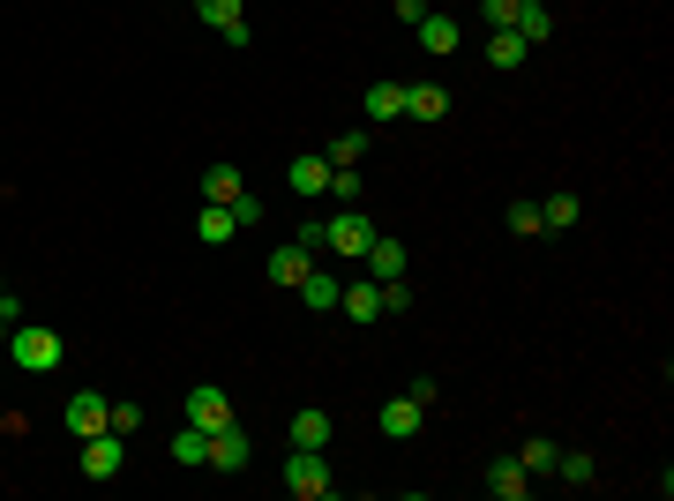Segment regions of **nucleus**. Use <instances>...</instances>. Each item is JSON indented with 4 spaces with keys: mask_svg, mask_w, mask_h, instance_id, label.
I'll list each match as a JSON object with an SVG mask.
<instances>
[{
    "mask_svg": "<svg viewBox=\"0 0 674 501\" xmlns=\"http://www.w3.org/2000/svg\"><path fill=\"white\" fill-rule=\"evenodd\" d=\"M8 360H15L23 375H53V367H60V330H45V322H15V330H8Z\"/></svg>",
    "mask_w": 674,
    "mask_h": 501,
    "instance_id": "obj_1",
    "label": "nucleus"
},
{
    "mask_svg": "<svg viewBox=\"0 0 674 501\" xmlns=\"http://www.w3.org/2000/svg\"><path fill=\"white\" fill-rule=\"evenodd\" d=\"M323 248H337L345 262H360V254L375 248V225H368V209H337V217H323Z\"/></svg>",
    "mask_w": 674,
    "mask_h": 501,
    "instance_id": "obj_2",
    "label": "nucleus"
},
{
    "mask_svg": "<svg viewBox=\"0 0 674 501\" xmlns=\"http://www.w3.org/2000/svg\"><path fill=\"white\" fill-rule=\"evenodd\" d=\"M337 479H330V464H323V449H293L285 457V494L293 501H323Z\"/></svg>",
    "mask_w": 674,
    "mask_h": 501,
    "instance_id": "obj_3",
    "label": "nucleus"
},
{
    "mask_svg": "<svg viewBox=\"0 0 674 501\" xmlns=\"http://www.w3.org/2000/svg\"><path fill=\"white\" fill-rule=\"evenodd\" d=\"M188 426H203V434H217V426H233V397L217 389V382H203V389H188Z\"/></svg>",
    "mask_w": 674,
    "mask_h": 501,
    "instance_id": "obj_4",
    "label": "nucleus"
},
{
    "mask_svg": "<svg viewBox=\"0 0 674 501\" xmlns=\"http://www.w3.org/2000/svg\"><path fill=\"white\" fill-rule=\"evenodd\" d=\"M105 412H113V405H105L98 389H76V397H68V412H60V426H68L76 442H90V434H105Z\"/></svg>",
    "mask_w": 674,
    "mask_h": 501,
    "instance_id": "obj_5",
    "label": "nucleus"
},
{
    "mask_svg": "<svg viewBox=\"0 0 674 501\" xmlns=\"http://www.w3.org/2000/svg\"><path fill=\"white\" fill-rule=\"evenodd\" d=\"M337 315H352L360 330H368V322H382V285H375V277H352V285L337 293Z\"/></svg>",
    "mask_w": 674,
    "mask_h": 501,
    "instance_id": "obj_6",
    "label": "nucleus"
},
{
    "mask_svg": "<svg viewBox=\"0 0 674 501\" xmlns=\"http://www.w3.org/2000/svg\"><path fill=\"white\" fill-rule=\"evenodd\" d=\"M203 464H211V471H248V434H240V419H233V426H217V434H211V449H203Z\"/></svg>",
    "mask_w": 674,
    "mask_h": 501,
    "instance_id": "obj_7",
    "label": "nucleus"
},
{
    "mask_svg": "<svg viewBox=\"0 0 674 501\" xmlns=\"http://www.w3.org/2000/svg\"><path fill=\"white\" fill-rule=\"evenodd\" d=\"M195 15H203L225 45H248V15H240V0H195Z\"/></svg>",
    "mask_w": 674,
    "mask_h": 501,
    "instance_id": "obj_8",
    "label": "nucleus"
},
{
    "mask_svg": "<svg viewBox=\"0 0 674 501\" xmlns=\"http://www.w3.org/2000/svg\"><path fill=\"white\" fill-rule=\"evenodd\" d=\"M83 479H121V434H90L83 442Z\"/></svg>",
    "mask_w": 674,
    "mask_h": 501,
    "instance_id": "obj_9",
    "label": "nucleus"
},
{
    "mask_svg": "<svg viewBox=\"0 0 674 501\" xmlns=\"http://www.w3.org/2000/svg\"><path fill=\"white\" fill-rule=\"evenodd\" d=\"M315 270V248L307 240H285V248H270V285H300Z\"/></svg>",
    "mask_w": 674,
    "mask_h": 501,
    "instance_id": "obj_10",
    "label": "nucleus"
},
{
    "mask_svg": "<svg viewBox=\"0 0 674 501\" xmlns=\"http://www.w3.org/2000/svg\"><path fill=\"white\" fill-rule=\"evenodd\" d=\"M285 180H293V195H330V158H323V150H300Z\"/></svg>",
    "mask_w": 674,
    "mask_h": 501,
    "instance_id": "obj_11",
    "label": "nucleus"
},
{
    "mask_svg": "<svg viewBox=\"0 0 674 501\" xmlns=\"http://www.w3.org/2000/svg\"><path fill=\"white\" fill-rule=\"evenodd\" d=\"M413 31H420V45H427V53H458V38H464V23H458V15H442V8H427V15L413 23Z\"/></svg>",
    "mask_w": 674,
    "mask_h": 501,
    "instance_id": "obj_12",
    "label": "nucleus"
},
{
    "mask_svg": "<svg viewBox=\"0 0 674 501\" xmlns=\"http://www.w3.org/2000/svg\"><path fill=\"white\" fill-rule=\"evenodd\" d=\"M487 494H495V501H525V494H532V471H525L517 457L487 464Z\"/></svg>",
    "mask_w": 674,
    "mask_h": 501,
    "instance_id": "obj_13",
    "label": "nucleus"
},
{
    "mask_svg": "<svg viewBox=\"0 0 674 501\" xmlns=\"http://www.w3.org/2000/svg\"><path fill=\"white\" fill-rule=\"evenodd\" d=\"M375 426L390 434V442H413V434H420V405H413V397H390V405L375 412Z\"/></svg>",
    "mask_w": 674,
    "mask_h": 501,
    "instance_id": "obj_14",
    "label": "nucleus"
},
{
    "mask_svg": "<svg viewBox=\"0 0 674 501\" xmlns=\"http://www.w3.org/2000/svg\"><path fill=\"white\" fill-rule=\"evenodd\" d=\"M442 113H450L442 83H405V121H442Z\"/></svg>",
    "mask_w": 674,
    "mask_h": 501,
    "instance_id": "obj_15",
    "label": "nucleus"
},
{
    "mask_svg": "<svg viewBox=\"0 0 674 501\" xmlns=\"http://www.w3.org/2000/svg\"><path fill=\"white\" fill-rule=\"evenodd\" d=\"M293 293H300V307H307V315H330V307H337V293H345V285H337L330 270H307V277H300Z\"/></svg>",
    "mask_w": 674,
    "mask_h": 501,
    "instance_id": "obj_16",
    "label": "nucleus"
},
{
    "mask_svg": "<svg viewBox=\"0 0 674 501\" xmlns=\"http://www.w3.org/2000/svg\"><path fill=\"white\" fill-rule=\"evenodd\" d=\"M360 262H368V277H375V285H390V277H405V248H397V240H382V232H375V248L360 254Z\"/></svg>",
    "mask_w": 674,
    "mask_h": 501,
    "instance_id": "obj_17",
    "label": "nucleus"
},
{
    "mask_svg": "<svg viewBox=\"0 0 674 501\" xmlns=\"http://www.w3.org/2000/svg\"><path fill=\"white\" fill-rule=\"evenodd\" d=\"M509 31H517L525 45H548L554 38V15L540 8V0H517V23H509Z\"/></svg>",
    "mask_w": 674,
    "mask_h": 501,
    "instance_id": "obj_18",
    "label": "nucleus"
},
{
    "mask_svg": "<svg viewBox=\"0 0 674 501\" xmlns=\"http://www.w3.org/2000/svg\"><path fill=\"white\" fill-rule=\"evenodd\" d=\"M248 187H240V166H211L203 172V203H240Z\"/></svg>",
    "mask_w": 674,
    "mask_h": 501,
    "instance_id": "obj_19",
    "label": "nucleus"
},
{
    "mask_svg": "<svg viewBox=\"0 0 674 501\" xmlns=\"http://www.w3.org/2000/svg\"><path fill=\"white\" fill-rule=\"evenodd\" d=\"M195 232H203L211 248H225V240L240 232V217H233V209H225V203H203V217H195Z\"/></svg>",
    "mask_w": 674,
    "mask_h": 501,
    "instance_id": "obj_20",
    "label": "nucleus"
},
{
    "mask_svg": "<svg viewBox=\"0 0 674 501\" xmlns=\"http://www.w3.org/2000/svg\"><path fill=\"white\" fill-rule=\"evenodd\" d=\"M525 53L532 45L517 38V31H487V68H525Z\"/></svg>",
    "mask_w": 674,
    "mask_h": 501,
    "instance_id": "obj_21",
    "label": "nucleus"
},
{
    "mask_svg": "<svg viewBox=\"0 0 674 501\" xmlns=\"http://www.w3.org/2000/svg\"><path fill=\"white\" fill-rule=\"evenodd\" d=\"M397 113H405V83H390V76L368 83V121H397Z\"/></svg>",
    "mask_w": 674,
    "mask_h": 501,
    "instance_id": "obj_22",
    "label": "nucleus"
},
{
    "mask_svg": "<svg viewBox=\"0 0 674 501\" xmlns=\"http://www.w3.org/2000/svg\"><path fill=\"white\" fill-rule=\"evenodd\" d=\"M577 209H585V203H577L570 187H554L548 203H540V225H548V232H570V225H577Z\"/></svg>",
    "mask_w": 674,
    "mask_h": 501,
    "instance_id": "obj_23",
    "label": "nucleus"
},
{
    "mask_svg": "<svg viewBox=\"0 0 674 501\" xmlns=\"http://www.w3.org/2000/svg\"><path fill=\"white\" fill-rule=\"evenodd\" d=\"M293 449H330V412H300L293 419Z\"/></svg>",
    "mask_w": 674,
    "mask_h": 501,
    "instance_id": "obj_24",
    "label": "nucleus"
},
{
    "mask_svg": "<svg viewBox=\"0 0 674 501\" xmlns=\"http://www.w3.org/2000/svg\"><path fill=\"white\" fill-rule=\"evenodd\" d=\"M203 449H211V434L180 419V434H172V464H203Z\"/></svg>",
    "mask_w": 674,
    "mask_h": 501,
    "instance_id": "obj_25",
    "label": "nucleus"
},
{
    "mask_svg": "<svg viewBox=\"0 0 674 501\" xmlns=\"http://www.w3.org/2000/svg\"><path fill=\"white\" fill-rule=\"evenodd\" d=\"M554 457H562V449H554V442H540V434H532V442L517 449V464H525L532 479H548V471H554Z\"/></svg>",
    "mask_w": 674,
    "mask_h": 501,
    "instance_id": "obj_26",
    "label": "nucleus"
},
{
    "mask_svg": "<svg viewBox=\"0 0 674 501\" xmlns=\"http://www.w3.org/2000/svg\"><path fill=\"white\" fill-rule=\"evenodd\" d=\"M323 158H330V172H337V166H360V158H368V135H360V127H352V135H337Z\"/></svg>",
    "mask_w": 674,
    "mask_h": 501,
    "instance_id": "obj_27",
    "label": "nucleus"
},
{
    "mask_svg": "<svg viewBox=\"0 0 674 501\" xmlns=\"http://www.w3.org/2000/svg\"><path fill=\"white\" fill-rule=\"evenodd\" d=\"M330 195H337V209H360V166H337L330 172Z\"/></svg>",
    "mask_w": 674,
    "mask_h": 501,
    "instance_id": "obj_28",
    "label": "nucleus"
},
{
    "mask_svg": "<svg viewBox=\"0 0 674 501\" xmlns=\"http://www.w3.org/2000/svg\"><path fill=\"white\" fill-rule=\"evenodd\" d=\"M509 232H517V240H540V232H548V225H540V203H509Z\"/></svg>",
    "mask_w": 674,
    "mask_h": 501,
    "instance_id": "obj_29",
    "label": "nucleus"
},
{
    "mask_svg": "<svg viewBox=\"0 0 674 501\" xmlns=\"http://www.w3.org/2000/svg\"><path fill=\"white\" fill-rule=\"evenodd\" d=\"M554 479H570V487H592V457H585V449H570V457H554Z\"/></svg>",
    "mask_w": 674,
    "mask_h": 501,
    "instance_id": "obj_30",
    "label": "nucleus"
},
{
    "mask_svg": "<svg viewBox=\"0 0 674 501\" xmlns=\"http://www.w3.org/2000/svg\"><path fill=\"white\" fill-rule=\"evenodd\" d=\"M105 426H113V434H121V442H127V434H135V426H143V405H127V397H121V405H113V412H105Z\"/></svg>",
    "mask_w": 674,
    "mask_h": 501,
    "instance_id": "obj_31",
    "label": "nucleus"
},
{
    "mask_svg": "<svg viewBox=\"0 0 674 501\" xmlns=\"http://www.w3.org/2000/svg\"><path fill=\"white\" fill-rule=\"evenodd\" d=\"M382 315H413V285H405V277L382 285Z\"/></svg>",
    "mask_w": 674,
    "mask_h": 501,
    "instance_id": "obj_32",
    "label": "nucleus"
},
{
    "mask_svg": "<svg viewBox=\"0 0 674 501\" xmlns=\"http://www.w3.org/2000/svg\"><path fill=\"white\" fill-rule=\"evenodd\" d=\"M480 23H487V31H509V23H517V0H480Z\"/></svg>",
    "mask_w": 674,
    "mask_h": 501,
    "instance_id": "obj_33",
    "label": "nucleus"
},
{
    "mask_svg": "<svg viewBox=\"0 0 674 501\" xmlns=\"http://www.w3.org/2000/svg\"><path fill=\"white\" fill-rule=\"evenodd\" d=\"M225 209L240 217V232H248V225H262V203H255V195H240V203H225Z\"/></svg>",
    "mask_w": 674,
    "mask_h": 501,
    "instance_id": "obj_34",
    "label": "nucleus"
},
{
    "mask_svg": "<svg viewBox=\"0 0 674 501\" xmlns=\"http://www.w3.org/2000/svg\"><path fill=\"white\" fill-rule=\"evenodd\" d=\"M0 299H8V293H0Z\"/></svg>",
    "mask_w": 674,
    "mask_h": 501,
    "instance_id": "obj_35",
    "label": "nucleus"
}]
</instances>
